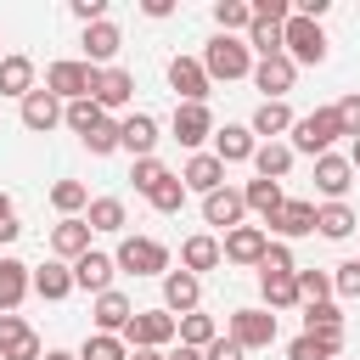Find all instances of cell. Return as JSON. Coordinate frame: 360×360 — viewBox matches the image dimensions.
Masks as SVG:
<instances>
[{
    "label": "cell",
    "mask_w": 360,
    "mask_h": 360,
    "mask_svg": "<svg viewBox=\"0 0 360 360\" xmlns=\"http://www.w3.org/2000/svg\"><path fill=\"white\" fill-rule=\"evenodd\" d=\"M219 338V326H214V315H202V309H191V315H180V343L186 349H208Z\"/></svg>",
    "instance_id": "74e56055"
},
{
    "label": "cell",
    "mask_w": 360,
    "mask_h": 360,
    "mask_svg": "<svg viewBox=\"0 0 360 360\" xmlns=\"http://www.w3.org/2000/svg\"><path fill=\"white\" fill-rule=\"evenodd\" d=\"M214 22H219V34L248 39V28H253V0H214Z\"/></svg>",
    "instance_id": "e575fe53"
},
{
    "label": "cell",
    "mask_w": 360,
    "mask_h": 360,
    "mask_svg": "<svg viewBox=\"0 0 360 360\" xmlns=\"http://www.w3.org/2000/svg\"><path fill=\"white\" fill-rule=\"evenodd\" d=\"M349 163H354V174H360V141H349Z\"/></svg>",
    "instance_id": "680465c9"
},
{
    "label": "cell",
    "mask_w": 360,
    "mask_h": 360,
    "mask_svg": "<svg viewBox=\"0 0 360 360\" xmlns=\"http://www.w3.org/2000/svg\"><path fill=\"white\" fill-rule=\"evenodd\" d=\"M281 51L298 62V68H321L326 62V28L315 22V17H287V28H281Z\"/></svg>",
    "instance_id": "7a4b0ae2"
},
{
    "label": "cell",
    "mask_w": 360,
    "mask_h": 360,
    "mask_svg": "<svg viewBox=\"0 0 360 360\" xmlns=\"http://www.w3.org/2000/svg\"><path fill=\"white\" fill-rule=\"evenodd\" d=\"M79 51H84V62H90V68H112V56L124 51L118 22H112V17H107V22H90V28L79 34Z\"/></svg>",
    "instance_id": "8fae6325"
},
{
    "label": "cell",
    "mask_w": 360,
    "mask_h": 360,
    "mask_svg": "<svg viewBox=\"0 0 360 360\" xmlns=\"http://www.w3.org/2000/svg\"><path fill=\"white\" fill-rule=\"evenodd\" d=\"M0 62H6V56H0Z\"/></svg>",
    "instance_id": "6125c7cd"
},
{
    "label": "cell",
    "mask_w": 360,
    "mask_h": 360,
    "mask_svg": "<svg viewBox=\"0 0 360 360\" xmlns=\"http://www.w3.org/2000/svg\"><path fill=\"white\" fill-rule=\"evenodd\" d=\"M28 292H34V270L22 259H0V315H17Z\"/></svg>",
    "instance_id": "603a6c76"
},
{
    "label": "cell",
    "mask_w": 360,
    "mask_h": 360,
    "mask_svg": "<svg viewBox=\"0 0 360 360\" xmlns=\"http://www.w3.org/2000/svg\"><path fill=\"white\" fill-rule=\"evenodd\" d=\"M112 259L124 276H169V248L158 236H124Z\"/></svg>",
    "instance_id": "5b68a950"
},
{
    "label": "cell",
    "mask_w": 360,
    "mask_h": 360,
    "mask_svg": "<svg viewBox=\"0 0 360 360\" xmlns=\"http://www.w3.org/2000/svg\"><path fill=\"white\" fill-rule=\"evenodd\" d=\"M129 360H169V349H129Z\"/></svg>",
    "instance_id": "11a10c76"
},
{
    "label": "cell",
    "mask_w": 360,
    "mask_h": 360,
    "mask_svg": "<svg viewBox=\"0 0 360 360\" xmlns=\"http://www.w3.org/2000/svg\"><path fill=\"white\" fill-rule=\"evenodd\" d=\"M276 332H281V326H276V315L248 304V309H231V332H225V338H236L242 349H270V343H276Z\"/></svg>",
    "instance_id": "ba28073f"
},
{
    "label": "cell",
    "mask_w": 360,
    "mask_h": 360,
    "mask_svg": "<svg viewBox=\"0 0 360 360\" xmlns=\"http://www.w3.org/2000/svg\"><path fill=\"white\" fill-rule=\"evenodd\" d=\"M259 292H264V309H298V270L292 276H259Z\"/></svg>",
    "instance_id": "d590c367"
},
{
    "label": "cell",
    "mask_w": 360,
    "mask_h": 360,
    "mask_svg": "<svg viewBox=\"0 0 360 360\" xmlns=\"http://www.w3.org/2000/svg\"><path fill=\"white\" fill-rule=\"evenodd\" d=\"M248 51H259V56H281V28L253 17V28H248Z\"/></svg>",
    "instance_id": "f6af8a7d"
},
{
    "label": "cell",
    "mask_w": 360,
    "mask_h": 360,
    "mask_svg": "<svg viewBox=\"0 0 360 360\" xmlns=\"http://www.w3.org/2000/svg\"><path fill=\"white\" fill-rule=\"evenodd\" d=\"M180 338V321L169 309H135V321L124 326V343L129 349H169Z\"/></svg>",
    "instance_id": "8992f818"
},
{
    "label": "cell",
    "mask_w": 360,
    "mask_h": 360,
    "mask_svg": "<svg viewBox=\"0 0 360 360\" xmlns=\"http://www.w3.org/2000/svg\"><path fill=\"white\" fill-rule=\"evenodd\" d=\"M276 242H292V236H315V202L309 197H287V208L270 219Z\"/></svg>",
    "instance_id": "44dd1931"
},
{
    "label": "cell",
    "mask_w": 360,
    "mask_h": 360,
    "mask_svg": "<svg viewBox=\"0 0 360 360\" xmlns=\"http://www.w3.org/2000/svg\"><path fill=\"white\" fill-rule=\"evenodd\" d=\"M292 79H298V62L281 51V56H259L253 62V84L264 90V101H281L287 90H292Z\"/></svg>",
    "instance_id": "7c38bea8"
},
{
    "label": "cell",
    "mask_w": 360,
    "mask_h": 360,
    "mask_svg": "<svg viewBox=\"0 0 360 360\" xmlns=\"http://www.w3.org/2000/svg\"><path fill=\"white\" fill-rule=\"evenodd\" d=\"M338 107V124H343V135L349 141H360V90H349L343 101H332Z\"/></svg>",
    "instance_id": "681fc988"
},
{
    "label": "cell",
    "mask_w": 360,
    "mask_h": 360,
    "mask_svg": "<svg viewBox=\"0 0 360 360\" xmlns=\"http://www.w3.org/2000/svg\"><path fill=\"white\" fill-rule=\"evenodd\" d=\"M90 315H96V332H112V338H124V326L135 321V304L112 287V292H101L96 304H90Z\"/></svg>",
    "instance_id": "d4e9b609"
},
{
    "label": "cell",
    "mask_w": 360,
    "mask_h": 360,
    "mask_svg": "<svg viewBox=\"0 0 360 360\" xmlns=\"http://www.w3.org/2000/svg\"><path fill=\"white\" fill-rule=\"evenodd\" d=\"M101 118H107V112H101V107H96L90 96H84V101H68V112H62V124H68V129H73L79 141H84V135H90V129H96Z\"/></svg>",
    "instance_id": "ab89813d"
},
{
    "label": "cell",
    "mask_w": 360,
    "mask_h": 360,
    "mask_svg": "<svg viewBox=\"0 0 360 360\" xmlns=\"http://www.w3.org/2000/svg\"><path fill=\"white\" fill-rule=\"evenodd\" d=\"M332 292H338V298H360V259H343V264L332 270Z\"/></svg>",
    "instance_id": "c3c4849f"
},
{
    "label": "cell",
    "mask_w": 360,
    "mask_h": 360,
    "mask_svg": "<svg viewBox=\"0 0 360 360\" xmlns=\"http://www.w3.org/2000/svg\"><path fill=\"white\" fill-rule=\"evenodd\" d=\"M338 135H343V124H338V107H315V112H304V118L292 124V152L326 158Z\"/></svg>",
    "instance_id": "277c9868"
},
{
    "label": "cell",
    "mask_w": 360,
    "mask_h": 360,
    "mask_svg": "<svg viewBox=\"0 0 360 360\" xmlns=\"http://www.w3.org/2000/svg\"><path fill=\"white\" fill-rule=\"evenodd\" d=\"M253 152H259V135H253L248 124L214 129V158H219V163H253Z\"/></svg>",
    "instance_id": "ac0fdd59"
},
{
    "label": "cell",
    "mask_w": 360,
    "mask_h": 360,
    "mask_svg": "<svg viewBox=\"0 0 360 360\" xmlns=\"http://www.w3.org/2000/svg\"><path fill=\"white\" fill-rule=\"evenodd\" d=\"M169 90H174L180 101H191V107H208L214 79H208L202 56H174V62H169Z\"/></svg>",
    "instance_id": "52a82bcc"
},
{
    "label": "cell",
    "mask_w": 360,
    "mask_h": 360,
    "mask_svg": "<svg viewBox=\"0 0 360 360\" xmlns=\"http://www.w3.org/2000/svg\"><path fill=\"white\" fill-rule=\"evenodd\" d=\"M202 360H248V349H242L236 338H225V332H219V338L202 349Z\"/></svg>",
    "instance_id": "816d5d0a"
},
{
    "label": "cell",
    "mask_w": 360,
    "mask_h": 360,
    "mask_svg": "<svg viewBox=\"0 0 360 360\" xmlns=\"http://www.w3.org/2000/svg\"><path fill=\"white\" fill-rule=\"evenodd\" d=\"M253 17H259V22H276V28H287L292 6H287V0H253Z\"/></svg>",
    "instance_id": "f907efd6"
},
{
    "label": "cell",
    "mask_w": 360,
    "mask_h": 360,
    "mask_svg": "<svg viewBox=\"0 0 360 360\" xmlns=\"http://www.w3.org/2000/svg\"><path fill=\"white\" fill-rule=\"evenodd\" d=\"M112 276H118V259L112 253H84V259H73V287H84V292H112Z\"/></svg>",
    "instance_id": "5bb4252c"
},
{
    "label": "cell",
    "mask_w": 360,
    "mask_h": 360,
    "mask_svg": "<svg viewBox=\"0 0 360 360\" xmlns=\"http://www.w3.org/2000/svg\"><path fill=\"white\" fill-rule=\"evenodd\" d=\"M292 158H298V152H292V141H259L253 169H259V180H276V186H281V180L292 174Z\"/></svg>",
    "instance_id": "4316f807"
},
{
    "label": "cell",
    "mask_w": 360,
    "mask_h": 360,
    "mask_svg": "<svg viewBox=\"0 0 360 360\" xmlns=\"http://www.w3.org/2000/svg\"><path fill=\"white\" fill-rule=\"evenodd\" d=\"M84 225H90V231H101V236H118V231L129 225V214H124V197H90V208H84Z\"/></svg>",
    "instance_id": "1f68e13d"
},
{
    "label": "cell",
    "mask_w": 360,
    "mask_h": 360,
    "mask_svg": "<svg viewBox=\"0 0 360 360\" xmlns=\"http://www.w3.org/2000/svg\"><path fill=\"white\" fill-rule=\"evenodd\" d=\"M34 292H39L45 304H62V298L73 292V264H62V259H45V264L34 270Z\"/></svg>",
    "instance_id": "4dcf8cb0"
},
{
    "label": "cell",
    "mask_w": 360,
    "mask_h": 360,
    "mask_svg": "<svg viewBox=\"0 0 360 360\" xmlns=\"http://www.w3.org/2000/svg\"><path fill=\"white\" fill-rule=\"evenodd\" d=\"M202 68H208V79H253V51H248V39H236V34H214L208 45H202Z\"/></svg>",
    "instance_id": "6da1fadb"
},
{
    "label": "cell",
    "mask_w": 360,
    "mask_h": 360,
    "mask_svg": "<svg viewBox=\"0 0 360 360\" xmlns=\"http://www.w3.org/2000/svg\"><path fill=\"white\" fill-rule=\"evenodd\" d=\"M349 186H354V163H349V158H338V152L315 158V191H321L326 202H343Z\"/></svg>",
    "instance_id": "4fadbf2b"
},
{
    "label": "cell",
    "mask_w": 360,
    "mask_h": 360,
    "mask_svg": "<svg viewBox=\"0 0 360 360\" xmlns=\"http://www.w3.org/2000/svg\"><path fill=\"white\" fill-rule=\"evenodd\" d=\"M68 11L90 28V22H107V0H68Z\"/></svg>",
    "instance_id": "f5cc1de1"
},
{
    "label": "cell",
    "mask_w": 360,
    "mask_h": 360,
    "mask_svg": "<svg viewBox=\"0 0 360 360\" xmlns=\"http://www.w3.org/2000/svg\"><path fill=\"white\" fill-rule=\"evenodd\" d=\"M51 208H56L62 219H79V214L90 208V191H84V180H56V186H51Z\"/></svg>",
    "instance_id": "8d00e7d4"
},
{
    "label": "cell",
    "mask_w": 360,
    "mask_h": 360,
    "mask_svg": "<svg viewBox=\"0 0 360 360\" xmlns=\"http://www.w3.org/2000/svg\"><path fill=\"white\" fill-rule=\"evenodd\" d=\"M225 253H219V236H208V231H197V236H186L180 242V270H191V276H202V270H214Z\"/></svg>",
    "instance_id": "f546056e"
},
{
    "label": "cell",
    "mask_w": 360,
    "mask_h": 360,
    "mask_svg": "<svg viewBox=\"0 0 360 360\" xmlns=\"http://www.w3.org/2000/svg\"><path fill=\"white\" fill-rule=\"evenodd\" d=\"M96 73H101V68H90L84 56H62V62L45 68V90L68 107V101H84V96L96 90Z\"/></svg>",
    "instance_id": "3957f363"
},
{
    "label": "cell",
    "mask_w": 360,
    "mask_h": 360,
    "mask_svg": "<svg viewBox=\"0 0 360 360\" xmlns=\"http://www.w3.org/2000/svg\"><path fill=\"white\" fill-rule=\"evenodd\" d=\"M11 219H17V214H11V197L0 191V225H11Z\"/></svg>",
    "instance_id": "6f0895ef"
},
{
    "label": "cell",
    "mask_w": 360,
    "mask_h": 360,
    "mask_svg": "<svg viewBox=\"0 0 360 360\" xmlns=\"http://www.w3.org/2000/svg\"><path fill=\"white\" fill-rule=\"evenodd\" d=\"M264 248H270V231H264V225H236V231H225V242H219L225 264H253V270H259Z\"/></svg>",
    "instance_id": "30bf717a"
},
{
    "label": "cell",
    "mask_w": 360,
    "mask_h": 360,
    "mask_svg": "<svg viewBox=\"0 0 360 360\" xmlns=\"http://www.w3.org/2000/svg\"><path fill=\"white\" fill-rule=\"evenodd\" d=\"M62 112H68V107H62L51 90H34V96L22 101V129H34V135H51V129L62 124Z\"/></svg>",
    "instance_id": "484cf974"
},
{
    "label": "cell",
    "mask_w": 360,
    "mask_h": 360,
    "mask_svg": "<svg viewBox=\"0 0 360 360\" xmlns=\"http://www.w3.org/2000/svg\"><path fill=\"white\" fill-rule=\"evenodd\" d=\"M292 270H298L292 248H287V242H270V248H264V259H259V276H292Z\"/></svg>",
    "instance_id": "7dc6e473"
},
{
    "label": "cell",
    "mask_w": 360,
    "mask_h": 360,
    "mask_svg": "<svg viewBox=\"0 0 360 360\" xmlns=\"http://www.w3.org/2000/svg\"><path fill=\"white\" fill-rule=\"evenodd\" d=\"M169 135H174L186 152H202V141H214V112H208V107L180 101V107H174V118H169Z\"/></svg>",
    "instance_id": "9c48e42d"
},
{
    "label": "cell",
    "mask_w": 360,
    "mask_h": 360,
    "mask_svg": "<svg viewBox=\"0 0 360 360\" xmlns=\"http://www.w3.org/2000/svg\"><path fill=\"white\" fill-rule=\"evenodd\" d=\"M169 360H202V349H186L180 343V349H169Z\"/></svg>",
    "instance_id": "9f6ffc18"
},
{
    "label": "cell",
    "mask_w": 360,
    "mask_h": 360,
    "mask_svg": "<svg viewBox=\"0 0 360 360\" xmlns=\"http://www.w3.org/2000/svg\"><path fill=\"white\" fill-rule=\"evenodd\" d=\"M141 11H146V17H169V11H174V0H141Z\"/></svg>",
    "instance_id": "db71d44e"
},
{
    "label": "cell",
    "mask_w": 360,
    "mask_h": 360,
    "mask_svg": "<svg viewBox=\"0 0 360 360\" xmlns=\"http://www.w3.org/2000/svg\"><path fill=\"white\" fill-rule=\"evenodd\" d=\"M343 354V332H298L287 343V360H338Z\"/></svg>",
    "instance_id": "83f0119b"
},
{
    "label": "cell",
    "mask_w": 360,
    "mask_h": 360,
    "mask_svg": "<svg viewBox=\"0 0 360 360\" xmlns=\"http://www.w3.org/2000/svg\"><path fill=\"white\" fill-rule=\"evenodd\" d=\"M129 96H135V73H124V68H101V73H96V90H90V101H96L101 112H118V107H129Z\"/></svg>",
    "instance_id": "2e32d148"
},
{
    "label": "cell",
    "mask_w": 360,
    "mask_h": 360,
    "mask_svg": "<svg viewBox=\"0 0 360 360\" xmlns=\"http://www.w3.org/2000/svg\"><path fill=\"white\" fill-rule=\"evenodd\" d=\"M45 360H79V354H68V349H45Z\"/></svg>",
    "instance_id": "91938a15"
},
{
    "label": "cell",
    "mask_w": 360,
    "mask_h": 360,
    "mask_svg": "<svg viewBox=\"0 0 360 360\" xmlns=\"http://www.w3.org/2000/svg\"><path fill=\"white\" fill-rule=\"evenodd\" d=\"M242 214H248V202H242V191H236V186H219V191H208V197H202V219H208V225H219V231H236V225H242Z\"/></svg>",
    "instance_id": "ffe728a7"
},
{
    "label": "cell",
    "mask_w": 360,
    "mask_h": 360,
    "mask_svg": "<svg viewBox=\"0 0 360 360\" xmlns=\"http://www.w3.org/2000/svg\"><path fill=\"white\" fill-rule=\"evenodd\" d=\"M304 332H343V309L326 298V304H304Z\"/></svg>",
    "instance_id": "60d3db41"
},
{
    "label": "cell",
    "mask_w": 360,
    "mask_h": 360,
    "mask_svg": "<svg viewBox=\"0 0 360 360\" xmlns=\"http://www.w3.org/2000/svg\"><path fill=\"white\" fill-rule=\"evenodd\" d=\"M202 304V276H191V270H169L163 276V309L180 321V315H191Z\"/></svg>",
    "instance_id": "9a60e30c"
},
{
    "label": "cell",
    "mask_w": 360,
    "mask_h": 360,
    "mask_svg": "<svg viewBox=\"0 0 360 360\" xmlns=\"http://www.w3.org/2000/svg\"><path fill=\"white\" fill-rule=\"evenodd\" d=\"M298 298L304 304H326L332 298V270H298Z\"/></svg>",
    "instance_id": "ee69618b"
},
{
    "label": "cell",
    "mask_w": 360,
    "mask_h": 360,
    "mask_svg": "<svg viewBox=\"0 0 360 360\" xmlns=\"http://www.w3.org/2000/svg\"><path fill=\"white\" fill-rule=\"evenodd\" d=\"M354 225H360V219H354V208H349V202H321V208H315V231H321L326 242L354 236Z\"/></svg>",
    "instance_id": "836d02e7"
},
{
    "label": "cell",
    "mask_w": 360,
    "mask_h": 360,
    "mask_svg": "<svg viewBox=\"0 0 360 360\" xmlns=\"http://www.w3.org/2000/svg\"><path fill=\"white\" fill-rule=\"evenodd\" d=\"M90 236H96V231H90L84 219H56V225H51V253H56L62 264H73V259L90 253Z\"/></svg>",
    "instance_id": "7402d4cb"
},
{
    "label": "cell",
    "mask_w": 360,
    "mask_h": 360,
    "mask_svg": "<svg viewBox=\"0 0 360 360\" xmlns=\"http://www.w3.org/2000/svg\"><path fill=\"white\" fill-rule=\"evenodd\" d=\"M146 202H152L158 214H180V208H186V180H180V174H169V180H163Z\"/></svg>",
    "instance_id": "7bdbcfd3"
},
{
    "label": "cell",
    "mask_w": 360,
    "mask_h": 360,
    "mask_svg": "<svg viewBox=\"0 0 360 360\" xmlns=\"http://www.w3.org/2000/svg\"><path fill=\"white\" fill-rule=\"evenodd\" d=\"M292 124H298V118H292L287 101H259L253 118H248V129H253L259 141H281V135H292Z\"/></svg>",
    "instance_id": "cb8c5ba5"
},
{
    "label": "cell",
    "mask_w": 360,
    "mask_h": 360,
    "mask_svg": "<svg viewBox=\"0 0 360 360\" xmlns=\"http://www.w3.org/2000/svg\"><path fill=\"white\" fill-rule=\"evenodd\" d=\"M118 146H124L129 158H152V146H158V118H152V112L118 118Z\"/></svg>",
    "instance_id": "e0dca14e"
},
{
    "label": "cell",
    "mask_w": 360,
    "mask_h": 360,
    "mask_svg": "<svg viewBox=\"0 0 360 360\" xmlns=\"http://www.w3.org/2000/svg\"><path fill=\"white\" fill-rule=\"evenodd\" d=\"M84 152H90V158H107V152H118V118H101V124L84 135Z\"/></svg>",
    "instance_id": "bcb514c9"
},
{
    "label": "cell",
    "mask_w": 360,
    "mask_h": 360,
    "mask_svg": "<svg viewBox=\"0 0 360 360\" xmlns=\"http://www.w3.org/2000/svg\"><path fill=\"white\" fill-rule=\"evenodd\" d=\"M79 360H129V343L112 338V332H90V338L79 343Z\"/></svg>",
    "instance_id": "f35d334b"
},
{
    "label": "cell",
    "mask_w": 360,
    "mask_h": 360,
    "mask_svg": "<svg viewBox=\"0 0 360 360\" xmlns=\"http://www.w3.org/2000/svg\"><path fill=\"white\" fill-rule=\"evenodd\" d=\"M242 202H248V214H259V219L270 225V219L287 208V191H281L276 180H248V186H242Z\"/></svg>",
    "instance_id": "f1b7e54d"
},
{
    "label": "cell",
    "mask_w": 360,
    "mask_h": 360,
    "mask_svg": "<svg viewBox=\"0 0 360 360\" xmlns=\"http://www.w3.org/2000/svg\"><path fill=\"white\" fill-rule=\"evenodd\" d=\"M34 90H39V84H34V62L11 51V56L0 62V96H17V101H28Z\"/></svg>",
    "instance_id": "d6a6232c"
},
{
    "label": "cell",
    "mask_w": 360,
    "mask_h": 360,
    "mask_svg": "<svg viewBox=\"0 0 360 360\" xmlns=\"http://www.w3.org/2000/svg\"><path fill=\"white\" fill-rule=\"evenodd\" d=\"M129 180H135V191H141V197H152V191H158V186L169 180V169H163L158 158H135V169H129Z\"/></svg>",
    "instance_id": "b9f144b4"
},
{
    "label": "cell",
    "mask_w": 360,
    "mask_h": 360,
    "mask_svg": "<svg viewBox=\"0 0 360 360\" xmlns=\"http://www.w3.org/2000/svg\"><path fill=\"white\" fill-rule=\"evenodd\" d=\"M0 360H6V354H0Z\"/></svg>",
    "instance_id": "94428289"
},
{
    "label": "cell",
    "mask_w": 360,
    "mask_h": 360,
    "mask_svg": "<svg viewBox=\"0 0 360 360\" xmlns=\"http://www.w3.org/2000/svg\"><path fill=\"white\" fill-rule=\"evenodd\" d=\"M180 180H186V191L208 197V191H219V186H225V163H219L214 152H191V158H186V169H180Z\"/></svg>",
    "instance_id": "d6986e66"
}]
</instances>
